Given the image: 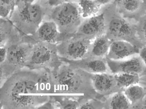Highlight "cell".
I'll return each instance as SVG.
<instances>
[{
	"label": "cell",
	"instance_id": "6da1fadb",
	"mask_svg": "<svg viewBox=\"0 0 146 109\" xmlns=\"http://www.w3.org/2000/svg\"><path fill=\"white\" fill-rule=\"evenodd\" d=\"M64 62L59 69L57 77L60 92L76 98L82 102L92 98L102 100L93 88V74Z\"/></svg>",
	"mask_w": 146,
	"mask_h": 109
},
{
	"label": "cell",
	"instance_id": "603a6c76",
	"mask_svg": "<svg viewBox=\"0 0 146 109\" xmlns=\"http://www.w3.org/2000/svg\"><path fill=\"white\" fill-rule=\"evenodd\" d=\"M104 101L97 98L88 100L80 104L78 109H104Z\"/></svg>",
	"mask_w": 146,
	"mask_h": 109
},
{
	"label": "cell",
	"instance_id": "7a4b0ae2",
	"mask_svg": "<svg viewBox=\"0 0 146 109\" xmlns=\"http://www.w3.org/2000/svg\"><path fill=\"white\" fill-rule=\"evenodd\" d=\"M51 8L47 0L28 3L17 0L9 19L22 38L34 34Z\"/></svg>",
	"mask_w": 146,
	"mask_h": 109
},
{
	"label": "cell",
	"instance_id": "d6986e66",
	"mask_svg": "<svg viewBox=\"0 0 146 109\" xmlns=\"http://www.w3.org/2000/svg\"><path fill=\"white\" fill-rule=\"evenodd\" d=\"M78 3L84 18L99 14L101 7L94 0H78Z\"/></svg>",
	"mask_w": 146,
	"mask_h": 109
},
{
	"label": "cell",
	"instance_id": "8992f818",
	"mask_svg": "<svg viewBox=\"0 0 146 109\" xmlns=\"http://www.w3.org/2000/svg\"><path fill=\"white\" fill-rule=\"evenodd\" d=\"M112 73L137 74L140 77L144 75L145 67L139 54L119 60H113L106 57Z\"/></svg>",
	"mask_w": 146,
	"mask_h": 109
},
{
	"label": "cell",
	"instance_id": "cb8c5ba5",
	"mask_svg": "<svg viewBox=\"0 0 146 109\" xmlns=\"http://www.w3.org/2000/svg\"><path fill=\"white\" fill-rule=\"evenodd\" d=\"M78 0H47L48 3L51 7L66 3L74 2L78 3Z\"/></svg>",
	"mask_w": 146,
	"mask_h": 109
},
{
	"label": "cell",
	"instance_id": "ba28073f",
	"mask_svg": "<svg viewBox=\"0 0 146 109\" xmlns=\"http://www.w3.org/2000/svg\"><path fill=\"white\" fill-rule=\"evenodd\" d=\"M36 84L31 80H16L9 87V96L11 101L17 105H26L31 100V94L35 93Z\"/></svg>",
	"mask_w": 146,
	"mask_h": 109
},
{
	"label": "cell",
	"instance_id": "2e32d148",
	"mask_svg": "<svg viewBox=\"0 0 146 109\" xmlns=\"http://www.w3.org/2000/svg\"><path fill=\"white\" fill-rule=\"evenodd\" d=\"M111 42L105 34L95 38L91 41L86 57L106 58Z\"/></svg>",
	"mask_w": 146,
	"mask_h": 109
},
{
	"label": "cell",
	"instance_id": "ffe728a7",
	"mask_svg": "<svg viewBox=\"0 0 146 109\" xmlns=\"http://www.w3.org/2000/svg\"><path fill=\"white\" fill-rule=\"evenodd\" d=\"M115 75L118 85L124 90L131 85L138 84L140 81V76L137 74L119 73Z\"/></svg>",
	"mask_w": 146,
	"mask_h": 109
},
{
	"label": "cell",
	"instance_id": "7402d4cb",
	"mask_svg": "<svg viewBox=\"0 0 146 109\" xmlns=\"http://www.w3.org/2000/svg\"><path fill=\"white\" fill-rule=\"evenodd\" d=\"M137 36L144 46H146V14L135 23Z\"/></svg>",
	"mask_w": 146,
	"mask_h": 109
},
{
	"label": "cell",
	"instance_id": "ac0fdd59",
	"mask_svg": "<svg viewBox=\"0 0 146 109\" xmlns=\"http://www.w3.org/2000/svg\"><path fill=\"white\" fill-rule=\"evenodd\" d=\"M123 92L131 103V108H141L143 99L146 92V88L137 84L127 88Z\"/></svg>",
	"mask_w": 146,
	"mask_h": 109
},
{
	"label": "cell",
	"instance_id": "52a82bcc",
	"mask_svg": "<svg viewBox=\"0 0 146 109\" xmlns=\"http://www.w3.org/2000/svg\"><path fill=\"white\" fill-rule=\"evenodd\" d=\"M25 38L28 42L33 44L43 42L56 44L63 38L55 22L50 19H45L34 34L26 36Z\"/></svg>",
	"mask_w": 146,
	"mask_h": 109
},
{
	"label": "cell",
	"instance_id": "3957f363",
	"mask_svg": "<svg viewBox=\"0 0 146 109\" xmlns=\"http://www.w3.org/2000/svg\"><path fill=\"white\" fill-rule=\"evenodd\" d=\"M99 14L103 15L106 28L105 34L111 41H126L140 49L144 47L137 36L135 23L119 13L116 0L101 6Z\"/></svg>",
	"mask_w": 146,
	"mask_h": 109
},
{
	"label": "cell",
	"instance_id": "4dcf8cb0",
	"mask_svg": "<svg viewBox=\"0 0 146 109\" xmlns=\"http://www.w3.org/2000/svg\"><path fill=\"white\" fill-rule=\"evenodd\" d=\"M117 1H118V0H116Z\"/></svg>",
	"mask_w": 146,
	"mask_h": 109
},
{
	"label": "cell",
	"instance_id": "e0dca14e",
	"mask_svg": "<svg viewBox=\"0 0 146 109\" xmlns=\"http://www.w3.org/2000/svg\"><path fill=\"white\" fill-rule=\"evenodd\" d=\"M104 108L127 109L131 108V105L123 91L113 93L106 97L104 101Z\"/></svg>",
	"mask_w": 146,
	"mask_h": 109
},
{
	"label": "cell",
	"instance_id": "5b68a950",
	"mask_svg": "<svg viewBox=\"0 0 146 109\" xmlns=\"http://www.w3.org/2000/svg\"><path fill=\"white\" fill-rule=\"evenodd\" d=\"M91 40L75 34L67 37L56 44L61 59L76 60L86 57Z\"/></svg>",
	"mask_w": 146,
	"mask_h": 109
},
{
	"label": "cell",
	"instance_id": "4316f807",
	"mask_svg": "<svg viewBox=\"0 0 146 109\" xmlns=\"http://www.w3.org/2000/svg\"><path fill=\"white\" fill-rule=\"evenodd\" d=\"M100 7L109 4L115 0H94Z\"/></svg>",
	"mask_w": 146,
	"mask_h": 109
},
{
	"label": "cell",
	"instance_id": "f1b7e54d",
	"mask_svg": "<svg viewBox=\"0 0 146 109\" xmlns=\"http://www.w3.org/2000/svg\"><path fill=\"white\" fill-rule=\"evenodd\" d=\"M37 0H24L26 3H33Z\"/></svg>",
	"mask_w": 146,
	"mask_h": 109
},
{
	"label": "cell",
	"instance_id": "5bb4252c",
	"mask_svg": "<svg viewBox=\"0 0 146 109\" xmlns=\"http://www.w3.org/2000/svg\"><path fill=\"white\" fill-rule=\"evenodd\" d=\"M61 59L64 62L90 73H111L106 58H100L86 57L76 60Z\"/></svg>",
	"mask_w": 146,
	"mask_h": 109
},
{
	"label": "cell",
	"instance_id": "277c9868",
	"mask_svg": "<svg viewBox=\"0 0 146 109\" xmlns=\"http://www.w3.org/2000/svg\"><path fill=\"white\" fill-rule=\"evenodd\" d=\"M84 18L78 3L68 2L52 7L46 19L55 22L64 38L76 33Z\"/></svg>",
	"mask_w": 146,
	"mask_h": 109
},
{
	"label": "cell",
	"instance_id": "83f0119b",
	"mask_svg": "<svg viewBox=\"0 0 146 109\" xmlns=\"http://www.w3.org/2000/svg\"><path fill=\"white\" fill-rule=\"evenodd\" d=\"M141 108L146 109V92L143 99Z\"/></svg>",
	"mask_w": 146,
	"mask_h": 109
},
{
	"label": "cell",
	"instance_id": "484cf974",
	"mask_svg": "<svg viewBox=\"0 0 146 109\" xmlns=\"http://www.w3.org/2000/svg\"><path fill=\"white\" fill-rule=\"evenodd\" d=\"M0 51V61L1 63L3 62L6 59L7 51L6 46H1Z\"/></svg>",
	"mask_w": 146,
	"mask_h": 109
},
{
	"label": "cell",
	"instance_id": "30bf717a",
	"mask_svg": "<svg viewBox=\"0 0 146 109\" xmlns=\"http://www.w3.org/2000/svg\"><path fill=\"white\" fill-rule=\"evenodd\" d=\"M106 26L103 15L99 14L84 18L75 34L92 40L105 34Z\"/></svg>",
	"mask_w": 146,
	"mask_h": 109
},
{
	"label": "cell",
	"instance_id": "44dd1931",
	"mask_svg": "<svg viewBox=\"0 0 146 109\" xmlns=\"http://www.w3.org/2000/svg\"><path fill=\"white\" fill-rule=\"evenodd\" d=\"M17 0H0V18L9 19L16 6Z\"/></svg>",
	"mask_w": 146,
	"mask_h": 109
},
{
	"label": "cell",
	"instance_id": "8fae6325",
	"mask_svg": "<svg viewBox=\"0 0 146 109\" xmlns=\"http://www.w3.org/2000/svg\"><path fill=\"white\" fill-rule=\"evenodd\" d=\"M92 82L96 92L103 98L105 99L116 92L124 90L118 86L115 74L111 73L93 74Z\"/></svg>",
	"mask_w": 146,
	"mask_h": 109
},
{
	"label": "cell",
	"instance_id": "d4e9b609",
	"mask_svg": "<svg viewBox=\"0 0 146 109\" xmlns=\"http://www.w3.org/2000/svg\"><path fill=\"white\" fill-rule=\"evenodd\" d=\"M139 54L145 65V70L144 75H146V46H144L140 49Z\"/></svg>",
	"mask_w": 146,
	"mask_h": 109
},
{
	"label": "cell",
	"instance_id": "4fadbf2b",
	"mask_svg": "<svg viewBox=\"0 0 146 109\" xmlns=\"http://www.w3.org/2000/svg\"><path fill=\"white\" fill-rule=\"evenodd\" d=\"M117 7L123 17L135 23L146 14L143 0H119L117 1Z\"/></svg>",
	"mask_w": 146,
	"mask_h": 109
},
{
	"label": "cell",
	"instance_id": "1f68e13d",
	"mask_svg": "<svg viewBox=\"0 0 146 109\" xmlns=\"http://www.w3.org/2000/svg\"></svg>",
	"mask_w": 146,
	"mask_h": 109
},
{
	"label": "cell",
	"instance_id": "9c48e42d",
	"mask_svg": "<svg viewBox=\"0 0 146 109\" xmlns=\"http://www.w3.org/2000/svg\"><path fill=\"white\" fill-rule=\"evenodd\" d=\"M58 57L56 44L38 42L33 44L29 60L33 64L42 65L58 60Z\"/></svg>",
	"mask_w": 146,
	"mask_h": 109
},
{
	"label": "cell",
	"instance_id": "9a60e30c",
	"mask_svg": "<svg viewBox=\"0 0 146 109\" xmlns=\"http://www.w3.org/2000/svg\"><path fill=\"white\" fill-rule=\"evenodd\" d=\"M140 49L130 42L125 40L112 41L106 58L119 60L139 54Z\"/></svg>",
	"mask_w": 146,
	"mask_h": 109
},
{
	"label": "cell",
	"instance_id": "f546056e",
	"mask_svg": "<svg viewBox=\"0 0 146 109\" xmlns=\"http://www.w3.org/2000/svg\"><path fill=\"white\" fill-rule=\"evenodd\" d=\"M146 6V0H143Z\"/></svg>",
	"mask_w": 146,
	"mask_h": 109
},
{
	"label": "cell",
	"instance_id": "7c38bea8",
	"mask_svg": "<svg viewBox=\"0 0 146 109\" xmlns=\"http://www.w3.org/2000/svg\"><path fill=\"white\" fill-rule=\"evenodd\" d=\"M8 44L6 59L14 65L23 64L29 59L33 44L21 40Z\"/></svg>",
	"mask_w": 146,
	"mask_h": 109
}]
</instances>
